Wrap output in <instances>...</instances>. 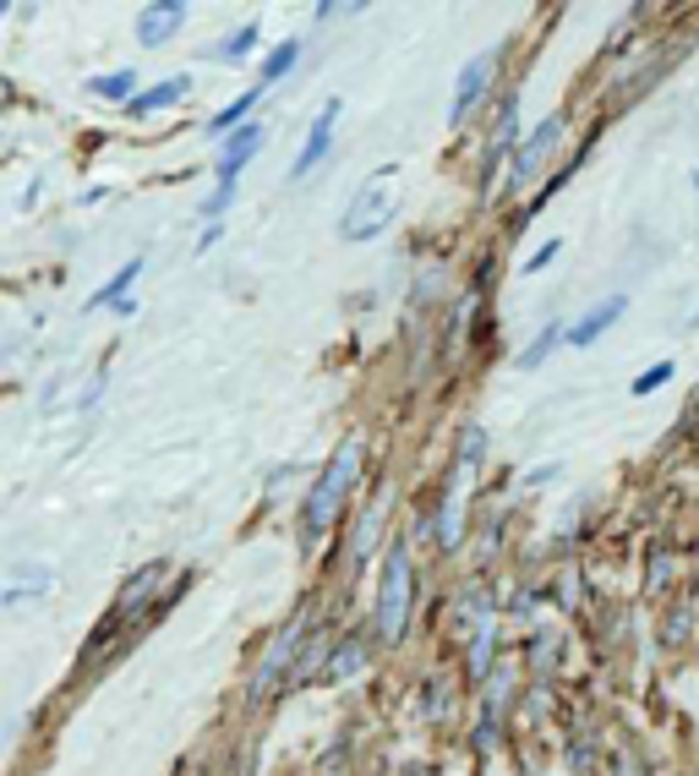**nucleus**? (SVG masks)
<instances>
[{"label":"nucleus","instance_id":"1","mask_svg":"<svg viewBox=\"0 0 699 776\" xmlns=\"http://www.w3.org/2000/svg\"><path fill=\"white\" fill-rule=\"evenodd\" d=\"M356 476H361V444H356V438H345V444L334 449L328 470H323V481H317V487H312V498H306V520H301V531H306L312 542L334 525V514H339V503L350 498Z\"/></svg>","mask_w":699,"mask_h":776},{"label":"nucleus","instance_id":"2","mask_svg":"<svg viewBox=\"0 0 699 776\" xmlns=\"http://www.w3.org/2000/svg\"><path fill=\"white\" fill-rule=\"evenodd\" d=\"M389 181H394V164H383L367 186H361V197L350 203V214L339 219V236L345 241H372L389 219H394V203H389Z\"/></svg>","mask_w":699,"mask_h":776},{"label":"nucleus","instance_id":"3","mask_svg":"<svg viewBox=\"0 0 699 776\" xmlns=\"http://www.w3.org/2000/svg\"><path fill=\"white\" fill-rule=\"evenodd\" d=\"M411 613V553L394 542L389 547V564H383V597H378V634L383 640H400Z\"/></svg>","mask_w":699,"mask_h":776},{"label":"nucleus","instance_id":"4","mask_svg":"<svg viewBox=\"0 0 699 776\" xmlns=\"http://www.w3.org/2000/svg\"><path fill=\"white\" fill-rule=\"evenodd\" d=\"M339 116H345V105H339V99H328V105L312 116V132H306V143H301V159L290 164V181H301L306 170H317V164H323L328 143H334V127H339Z\"/></svg>","mask_w":699,"mask_h":776},{"label":"nucleus","instance_id":"5","mask_svg":"<svg viewBox=\"0 0 699 776\" xmlns=\"http://www.w3.org/2000/svg\"><path fill=\"white\" fill-rule=\"evenodd\" d=\"M558 138H563V121H558V116L536 127V138H531V143L514 154V186H525V181H536V175L547 170V159H553V149H558Z\"/></svg>","mask_w":699,"mask_h":776},{"label":"nucleus","instance_id":"6","mask_svg":"<svg viewBox=\"0 0 699 776\" xmlns=\"http://www.w3.org/2000/svg\"><path fill=\"white\" fill-rule=\"evenodd\" d=\"M159 580H164V564H153V569H142L138 580H132V586L121 591V602H116V613L105 619V629H99V640H110V634H116L121 623L132 619V613H142V602H148V591H153Z\"/></svg>","mask_w":699,"mask_h":776},{"label":"nucleus","instance_id":"7","mask_svg":"<svg viewBox=\"0 0 699 776\" xmlns=\"http://www.w3.org/2000/svg\"><path fill=\"white\" fill-rule=\"evenodd\" d=\"M492 66H498V50H487V55H476L465 72H459V88H454V121H465V110L481 99V88L492 83Z\"/></svg>","mask_w":699,"mask_h":776},{"label":"nucleus","instance_id":"8","mask_svg":"<svg viewBox=\"0 0 699 776\" xmlns=\"http://www.w3.org/2000/svg\"><path fill=\"white\" fill-rule=\"evenodd\" d=\"M181 17H186V6L181 0H164V6H142L138 11V39L148 50H159L175 28H181Z\"/></svg>","mask_w":699,"mask_h":776},{"label":"nucleus","instance_id":"9","mask_svg":"<svg viewBox=\"0 0 699 776\" xmlns=\"http://www.w3.org/2000/svg\"><path fill=\"white\" fill-rule=\"evenodd\" d=\"M623 312H629V296L596 302V307H590L585 317H579V323H574V328H568V345H579V350H585V345H596V339H601V328H612V323H618Z\"/></svg>","mask_w":699,"mask_h":776},{"label":"nucleus","instance_id":"10","mask_svg":"<svg viewBox=\"0 0 699 776\" xmlns=\"http://www.w3.org/2000/svg\"><path fill=\"white\" fill-rule=\"evenodd\" d=\"M263 149V127H241L236 138H230V149H225V164H219V186H236V175L247 170V159Z\"/></svg>","mask_w":699,"mask_h":776},{"label":"nucleus","instance_id":"11","mask_svg":"<svg viewBox=\"0 0 699 776\" xmlns=\"http://www.w3.org/2000/svg\"><path fill=\"white\" fill-rule=\"evenodd\" d=\"M295 634H301V623H290L280 640H274V651H269V662L258 667V684H252V695H269L274 689V678L284 673V662H290V651H295Z\"/></svg>","mask_w":699,"mask_h":776},{"label":"nucleus","instance_id":"12","mask_svg":"<svg viewBox=\"0 0 699 776\" xmlns=\"http://www.w3.org/2000/svg\"><path fill=\"white\" fill-rule=\"evenodd\" d=\"M186 77H170V83H159V88H148V94H138L132 99V116H148V110H164V105H175V99H186Z\"/></svg>","mask_w":699,"mask_h":776},{"label":"nucleus","instance_id":"13","mask_svg":"<svg viewBox=\"0 0 699 776\" xmlns=\"http://www.w3.org/2000/svg\"><path fill=\"white\" fill-rule=\"evenodd\" d=\"M258 99H263V94H241L236 105H225V110H219V116L208 121V132H214V138H219V132H230V138H236V132L247 127V110H252Z\"/></svg>","mask_w":699,"mask_h":776},{"label":"nucleus","instance_id":"14","mask_svg":"<svg viewBox=\"0 0 699 776\" xmlns=\"http://www.w3.org/2000/svg\"><path fill=\"white\" fill-rule=\"evenodd\" d=\"M138 269H142V258H132V263H127V269H121V274H116V280H110V285H105L99 296H88V312L110 307V302H127V285L138 280Z\"/></svg>","mask_w":699,"mask_h":776},{"label":"nucleus","instance_id":"15","mask_svg":"<svg viewBox=\"0 0 699 776\" xmlns=\"http://www.w3.org/2000/svg\"><path fill=\"white\" fill-rule=\"evenodd\" d=\"M295 55H301V44H295V39L274 44V50H269V61H263V83H280L284 72L295 66Z\"/></svg>","mask_w":699,"mask_h":776},{"label":"nucleus","instance_id":"16","mask_svg":"<svg viewBox=\"0 0 699 776\" xmlns=\"http://www.w3.org/2000/svg\"><path fill=\"white\" fill-rule=\"evenodd\" d=\"M558 339H568L563 328H542V334H536V345H531V350H520V367H531V372H536V367L558 350Z\"/></svg>","mask_w":699,"mask_h":776},{"label":"nucleus","instance_id":"17","mask_svg":"<svg viewBox=\"0 0 699 776\" xmlns=\"http://www.w3.org/2000/svg\"><path fill=\"white\" fill-rule=\"evenodd\" d=\"M132 88H138V72H116V77H99V83H94L99 99H138Z\"/></svg>","mask_w":699,"mask_h":776},{"label":"nucleus","instance_id":"18","mask_svg":"<svg viewBox=\"0 0 699 776\" xmlns=\"http://www.w3.org/2000/svg\"><path fill=\"white\" fill-rule=\"evenodd\" d=\"M361 662H367V656H361V645H339V651H334V662H328V673H323V678H345V673H356V667H361Z\"/></svg>","mask_w":699,"mask_h":776},{"label":"nucleus","instance_id":"19","mask_svg":"<svg viewBox=\"0 0 699 776\" xmlns=\"http://www.w3.org/2000/svg\"><path fill=\"white\" fill-rule=\"evenodd\" d=\"M673 378V361H656V367H645L640 378H634V394H651V389H662Z\"/></svg>","mask_w":699,"mask_h":776},{"label":"nucleus","instance_id":"20","mask_svg":"<svg viewBox=\"0 0 699 776\" xmlns=\"http://www.w3.org/2000/svg\"><path fill=\"white\" fill-rule=\"evenodd\" d=\"M252 44H258V28H241V33H236V39H225L214 55H225V61H230V55H241V50H252Z\"/></svg>","mask_w":699,"mask_h":776},{"label":"nucleus","instance_id":"21","mask_svg":"<svg viewBox=\"0 0 699 776\" xmlns=\"http://www.w3.org/2000/svg\"><path fill=\"white\" fill-rule=\"evenodd\" d=\"M558 252H563V241H547V247H542V252H536V258L525 263V274H542V269H547V263H553Z\"/></svg>","mask_w":699,"mask_h":776},{"label":"nucleus","instance_id":"22","mask_svg":"<svg viewBox=\"0 0 699 776\" xmlns=\"http://www.w3.org/2000/svg\"><path fill=\"white\" fill-rule=\"evenodd\" d=\"M236 776H252V772H247V766H241V772H236Z\"/></svg>","mask_w":699,"mask_h":776},{"label":"nucleus","instance_id":"23","mask_svg":"<svg viewBox=\"0 0 699 776\" xmlns=\"http://www.w3.org/2000/svg\"><path fill=\"white\" fill-rule=\"evenodd\" d=\"M689 323H695V328H699V312H695V317H689Z\"/></svg>","mask_w":699,"mask_h":776}]
</instances>
